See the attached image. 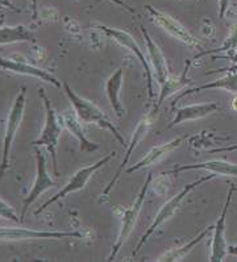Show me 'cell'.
<instances>
[{"label": "cell", "mask_w": 237, "mask_h": 262, "mask_svg": "<svg viewBox=\"0 0 237 262\" xmlns=\"http://www.w3.org/2000/svg\"><path fill=\"white\" fill-rule=\"evenodd\" d=\"M38 96L41 98L45 107V125L42 128L40 137L37 140L32 141L31 144L33 146H45L48 151L50 153L52 157L53 170H54V176H59L58 170V161H57V148L59 144V137L62 133V124L59 121V117L57 115L56 110L53 108L50 99L45 94V90L42 87L38 89Z\"/></svg>", "instance_id": "1"}, {"label": "cell", "mask_w": 237, "mask_h": 262, "mask_svg": "<svg viewBox=\"0 0 237 262\" xmlns=\"http://www.w3.org/2000/svg\"><path fill=\"white\" fill-rule=\"evenodd\" d=\"M62 87H63V91H65L66 96L70 100L71 105L74 108L75 114L79 117V120L84 124H95L99 128L102 129H107L114 135L115 139L120 142V145H125L124 139L121 137L120 132L117 130L116 126L114 125V123L110 121L107 116H105L104 112L102 110H99L94 103L89 102L87 99L82 98V96L78 95L74 90L71 89L70 84L68 82H62Z\"/></svg>", "instance_id": "2"}, {"label": "cell", "mask_w": 237, "mask_h": 262, "mask_svg": "<svg viewBox=\"0 0 237 262\" xmlns=\"http://www.w3.org/2000/svg\"><path fill=\"white\" fill-rule=\"evenodd\" d=\"M216 177H218V176H216V174H213V173L208 174V176L200 177V178H198L197 181H194L192 183H188V185H186L185 187L182 188L181 191L178 192V194L174 195L171 199H169L166 203L163 204V206L161 207V210L158 211L157 215H156V217H154V220H153V223L150 224V227H149V228L145 231V233L142 234L141 240H140L139 244L136 245L135 250H133V256L139 254L140 250H141V248L145 245V243L149 240V237H150L154 232L160 228L161 225H163L165 223L167 222V220L171 219L173 216H174V213H176L177 211H178L179 207H181L182 202L185 201L186 198L190 195L191 191H194L198 186L203 185V183H206V182H209V181H212V179L216 178Z\"/></svg>", "instance_id": "3"}, {"label": "cell", "mask_w": 237, "mask_h": 262, "mask_svg": "<svg viewBox=\"0 0 237 262\" xmlns=\"http://www.w3.org/2000/svg\"><path fill=\"white\" fill-rule=\"evenodd\" d=\"M152 179H153V174L148 173V177H146V179H145V182L144 185H142L141 190L139 191L137 196L135 198V202H133L132 207H130L128 210H125L123 212L120 231H119L116 241H115L114 247H112L111 254L107 257V261H114V259L116 258L117 253L120 252L121 247L124 245L126 238L130 237V234L132 233L136 223H137V220H139L140 212H141L142 204H144L145 202V196H146V194H148V190H149V186H150L152 183Z\"/></svg>", "instance_id": "4"}, {"label": "cell", "mask_w": 237, "mask_h": 262, "mask_svg": "<svg viewBox=\"0 0 237 262\" xmlns=\"http://www.w3.org/2000/svg\"><path fill=\"white\" fill-rule=\"evenodd\" d=\"M25 105H27V87H21L19 95L16 96L15 102H13L8 117H7L6 135H4L3 141V160H2V165H0V178H3L4 173L10 167L11 148H12L16 133L19 130L20 124L23 121V117H24Z\"/></svg>", "instance_id": "5"}, {"label": "cell", "mask_w": 237, "mask_h": 262, "mask_svg": "<svg viewBox=\"0 0 237 262\" xmlns=\"http://www.w3.org/2000/svg\"><path fill=\"white\" fill-rule=\"evenodd\" d=\"M115 156H116V153H115V151H111V153H108L105 157H103L102 160H99L98 162H95V164L89 165V166H84V167H82V169L78 170L77 173H75L74 176L69 179V182L66 183V185L63 186V187H62L61 190H59V191L54 195V196H52L50 199H48V201L45 202V203H44L40 208H37V210L34 211V215L37 216V215H40V213H42L44 211L47 210V208H49L53 203H56V202L61 201V199H63V198L68 196L69 194H73V192H75V191L83 190L84 186H86L87 182L90 181V178L94 176V173H95V171H98V170L100 169V167L104 166V165H107L108 162H110V161L115 157Z\"/></svg>", "instance_id": "6"}, {"label": "cell", "mask_w": 237, "mask_h": 262, "mask_svg": "<svg viewBox=\"0 0 237 262\" xmlns=\"http://www.w3.org/2000/svg\"><path fill=\"white\" fill-rule=\"evenodd\" d=\"M96 29L104 33L107 37L112 38L114 41H116L117 43H120L121 47L126 48V49H130L131 52L137 57V59L140 61V63L144 68V73H145V78H146V90H148V96L149 99H152L154 96V91H153V83H154V75H153V70H152V66L149 63V61L146 59L145 54L142 53V50L140 49V47L137 45V42L135 41V38L132 37V34H130L128 32L125 31H120V29H115L111 28V27H107V25L103 24H95L94 25Z\"/></svg>", "instance_id": "7"}, {"label": "cell", "mask_w": 237, "mask_h": 262, "mask_svg": "<svg viewBox=\"0 0 237 262\" xmlns=\"http://www.w3.org/2000/svg\"><path fill=\"white\" fill-rule=\"evenodd\" d=\"M82 238L83 233L79 231H36L31 228H15V227H0V241L21 240H45V238Z\"/></svg>", "instance_id": "8"}, {"label": "cell", "mask_w": 237, "mask_h": 262, "mask_svg": "<svg viewBox=\"0 0 237 262\" xmlns=\"http://www.w3.org/2000/svg\"><path fill=\"white\" fill-rule=\"evenodd\" d=\"M236 191V185L231 183L229 185V190H228L227 201H225L223 211L219 216L218 222L213 225V236H212V243H211V254H209V261L211 262H222L228 254V243L227 237H225V222H227V215L228 210L231 207V202L233 199V194Z\"/></svg>", "instance_id": "9"}, {"label": "cell", "mask_w": 237, "mask_h": 262, "mask_svg": "<svg viewBox=\"0 0 237 262\" xmlns=\"http://www.w3.org/2000/svg\"><path fill=\"white\" fill-rule=\"evenodd\" d=\"M36 166H37L36 179H34L33 186H32L28 196L25 198L24 203H23V211H21V215H20V222L21 223H24L25 215H27V212H28L29 206L37 201L42 192H45L47 190H49L50 187L57 185L56 181H54V179L50 177V174L48 173L47 158H45L44 151L40 150V149H36Z\"/></svg>", "instance_id": "10"}, {"label": "cell", "mask_w": 237, "mask_h": 262, "mask_svg": "<svg viewBox=\"0 0 237 262\" xmlns=\"http://www.w3.org/2000/svg\"><path fill=\"white\" fill-rule=\"evenodd\" d=\"M145 10L148 11L152 21L157 25V27H160L161 29H163L166 33H169L170 36H173L174 38L179 40L181 42L186 43L188 47L200 48L197 38H195L194 36H192V34L178 21V20L173 19L171 16L167 15V13L156 10L154 7L150 6V4H146V6H145Z\"/></svg>", "instance_id": "11"}, {"label": "cell", "mask_w": 237, "mask_h": 262, "mask_svg": "<svg viewBox=\"0 0 237 262\" xmlns=\"http://www.w3.org/2000/svg\"><path fill=\"white\" fill-rule=\"evenodd\" d=\"M156 112L152 111L150 114L145 115L144 117H142L141 120L139 121V124H137V126H136V129L133 130L132 133V139H131L130 144H128V148H126L125 150V156H124V160L123 162H121V165L119 166V169H117V171L115 173V176L112 177V179L108 182V185L105 186V188L103 190V194L102 196H105V195H108V192L111 191L112 187L115 186V183L117 182V179L120 178L121 173H123L124 170H125L126 165H128V162H130L131 157H132L133 151H135L136 146L139 145L140 142L142 141V139H144L145 136H146V133L149 132V129H150L152 124H153V119L154 116H156Z\"/></svg>", "instance_id": "12"}, {"label": "cell", "mask_w": 237, "mask_h": 262, "mask_svg": "<svg viewBox=\"0 0 237 262\" xmlns=\"http://www.w3.org/2000/svg\"><path fill=\"white\" fill-rule=\"evenodd\" d=\"M0 70L11 71V73H15V74L28 75V77L37 78V79L53 84V86L57 87V89H61L62 87L61 80L57 79L50 71L44 70V69L37 68V66L29 65V63L21 61V59L16 61V59L3 58V57H0Z\"/></svg>", "instance_id": "13"}, {"label": "cell", "mask_w": 237, "mask_h": 262, "mask_svg": "<svg viewBox=\"0 0 237 262\" xmlns=\"http://www.w3.org/2000/svg\"><path fill=\"white\" fill-rule=\"evenodd\" d=\"M141 33L144 37L145 45H146V50L149 54V62L152 65V70H153V75L157 80L158 84H162L166 78L169 77V68H167V62L163 53L161 52L160 47L154 42L149 32L141 27Z\"/></svg>", "instance_id": "14"}, {"label": "cell", "mask_w": 237, "mask_h": 262, "mask_svg": "<svg viewBox=\"0 0 237 262\" xmlns=\"http://www.w3.org/2000/svg\"><path fill=\"white\" fill-rule=\"evenodd\" d=\"M59 121L62 125L66 126V129L79 141V150L83 153H93L96 151L100 145L98 142H94L86 136L84 129L82 128V121L77 116L75 111H65L62 115H59Z\"/></svg>", "instance_id": "15"}, {"label": "cell", "mask_w": 237, "mask_h": 262, "mask_svg": "<svg viewBox=\"0 0 237 262\" xmlns=\"http://www.w3.org/2000/svg\"><path fill=\"white\" fill-rule=\"evenodd\" d=\"M207 170L209 173L216 174L218 177H237V164H231L227 161L222 160H212L206 161L202 164H194V165H182V166L174 167L173 170L165 171L162 176H170V174H179L186 170Z\"/></svg>", "instance_id": "16"}, {"label": "cell", "mask_w": 237, "mask_h": 262, "mask_svg": "<svg viewBox=\"0 0 237 262\" xmlns=\"http://www.w3.org/2000/svg\"><path fill=\"white\" fill-rule=\"evenodd\" d=\"M185 140H186V137H178V139L173 140V141H170V142H165V144H162V145L154 146L150 151H148V153L145 155V157L142 158L141 161H139L137 164L132 165L131 167H128V169L124 170V173L132 174V173H135V171L146 169V167L152 166V165L157 164L158 161H161L163 157H166L169 153H171V151L176 150L177 148H179V146L183 144V141H185Z\"/></svg>", "instance_id": "17"}, {"label": "cell", "mask_w": 237, "mask_h": 262, "mask_svg": "<svg viewBox=\"0 0 237 262\" xmlns=\"http://www.w3.org/2000/svg\"><path fill=\"white\" fill-rule=\"evenodd\" d=\"M218 110L219 104L215 102L199 103V104H190L186 105V107L177 108V110H174L176 116H174L173 121L170 123L169 128H174V126L179 125L182 123H186V121L203 119V117L208 116V115H212Z\"/></svg>", "instance_id": "18"}, {"label": "cell", "mask_w": 237, "mask_h": 262, "mask_svg": "<svg viewBox=\"0 0 237 262\" xmlns=\"http://www.w3.org/2000/svg\"><path fill=\"white\" fill-rule=\"evenodd\" d=\"M191 63H192V59L186 62L185 69H183V71H182L178 77H176V75H169V77L166 78V80H165L162 84H160V96H158L157 99V104L154 105L153 112L157 114L158 108L162 105V103L165 102L169 96L174 95L176 93H179V91L186 89V87L191 83V79L187 77L188 71H190L191 69Z\"/></svg>", "instance_id": "19"}, {"label": "cell", "mask_w": 237, "mask_h": 262, "mask_svg": "<svg viewBox=\"0 0 237 262\" xmlns=\"http://www.w3.org/2000/svg\"><path fill=\"white\" fill-rule=\"evenodd\" d=\"M207 90H225L228 93L237 94V71H234V73H225L224 77L219 78V79L213 80V82L200 84V86L197 87H191V89H187L186 91H182V93L179 94L178 96H176V99L173 100L171 107H176L177 103H178L182 98H185V96L191 95V94L202 93V91H207Z\"/></svg>", "instance_id": "20"}, {"label": "cell", "mask_w": 237, "mask_h": 262, "mask_svg": "<svg viewBox=\"0 0 237 262\" xmlns=\"http://www.w3.org/2000/svg\"><path fill=\"white\" fill-rule=\"evenodd\" d=\"M124 82V69L119 68L114 74L110 75L105 80V95L108 98V102L111 104L112 111L115 112L117 117H121L125 114V108L120 100V91Z\"/></svg>", "instance_id": "21"}, {"label": "cell", "mask_w": 237, "mask_h": 262, "mask_svg": "<svg viewBox=\"0 0 237 262\" xmlns=\"http://www.w3.org/2000/svg\"><path fill=\"white\" fill-rule=\"evenodd\" d=\"M33 32L29 31L25 25H13V27H0V45H8L15 42H34Z\"/></svg>", "instance_id": "22"}, {"label": "cell", "mask_w": 237, "mask_h": 262, "mask_svg": "<svg viewBox=\"0 0 237 262\" xmlns=\"http://www.w3.org/2000/svg\"><path fill=\"white\" fill-rule=\"evenodd\" d=\"M212 231H213V225H209V227H207V228H204L203 231L200 232L197 237H194L192 240L188 241L187 244H185V245H182V247H179V248H176V249L169 250V252H166V253H163L162 256L158 257L157 261H160V262L161 261H166V262L181 261L182 258H185L188 253H190L191 250L197 247L198 244H200L202 241L204 240V238L207 237V234H209V232H212Z\"/></svg>", "instance_id": "23"}, {"label": "cell", "mask_w": 237, "mask_h": 262, "mask_svg": "<svg viewBox=\"0 0 237 262\" xmlns=\"http://www.w3.org/2000/svg\"><path fill=\"white\" fill-rule=\"evenodd\" d=\"M237 49V23L232 27L231 33L228 34V37L225 38V41L223 42V45L218 49H211V50H202L200 53H198L197 56L192 58V61L195 59H200L202 57L211 56V54H218V53H227L228 54H232V53L236 52Z\"/></svg>", "instance_id": "24"}, {"label": "cell", "mask_w": 237, "mask_h": 262, "mask_svg": "<svg viewBox=\"0 0 237 262\" xmlns=\"http://www.w3.org/2000/svg\"><path fill=\"white\" fill-rule=\"evenodd\" d=\"M0 217L2 219L10 220V222L13 223H21L20 222V217L16 213L15 208L12 206H10L6 201H3L2 198H0Z\"/></svg>", "instance_id": "25"}, {"label": "cell", "mask_w": 237, "mask_h": 262, "mask_svg": "<svg viewBox=\"0 0 237 262\" xmlns=\"http://www.w3.org/2000/svg\"><path fill=\"white\" fill-rule=\"evenodd\" d=\"M229 4H231V0H219V17L220 19H224L225 12L229 8Z\"/></svg>", "instance_id": "26"}, {"label": "cell", "mask_w": 237, "mask_h": 262, "mask_svg": "<svg viewBox=\"0 0 237 262\" xmlns=\"http://www.w3.org/2000/svg\"><path fill=\"white\" fill-rule=\"evenodd\" d=\"M234 71H237V65H231V66H228V68L218 69V70H212V71H207L206 75L219 74V73H234Z\"/></svg>", "instance_id": "27"}, {"label": "cell", "mask_w": 237, "mask_h": 262, "mask_svg": "<svg viewBox=\"0 0 237 262\" xmlns=\"http://www.w3.org/2000/svg\"><path fill=\"white\" fill-rule=\"evenodd\" d=\"M234 150H237V144H234V145L223 146V148L212 149V150H209V153L213 155V153H224V151H234Z\"/></svg>", "instance_id": "28"}, {"label": "cell", "mask_w": 237, "mask_h": 262, "mask_svg": "<svg viewBox=\"0 0 237 262\" xmlns=\"http://www.w3.org/2000/svg\"><path fill=\"white\" fill-rule=\"evenodd\" d=\"M110 2H112V3L117 4V6L123 7V8H125V10L128 11V12H131V13H136V11L133 10V8H131V7L128 6V4H125V3H124L123 0H110Z\"/></svg>", "instance_id": "29"}, {"label": "cell", "mask_w": 237, "mask_h": 262, "mask_svg": "<svg viewBox=\"0 0 237 262\" xmlns=\"http://www.w3.org/2000/svg\"><path fill=\"white\" fill-rule=\"evenodd\" d=\"M31 10H32V17H33V19H37V16H38L37 0H31Z\"/></svg>", "instance_id": "30"}, {"label": "cell", "mask_w": 237, "mask_h": 262, "mask_svg": "<svg viewBox=\"0 0 237 262\" xmlns=\"http://www.w3.org/2000/svg\"><path fill=\"white\" fill-rule=\"evenodd\" d=\"M0 7H6V8H10L12 11H17V8H15L11 0H0Z\"/></svg>", "instance_id": "31"}, {"label": "cell", "mask_w": 237, "mask_h": 262, "mask_svg": "<svg viewBox=\"0 0 237 262\" xmlns=\"http://www.w3.org/2000/svg\"><path fill=\"white\" fill-rule=\"evenodd\" d=\"M222 58L231 61L232 65H237V52L232 53V54H228V56H225V57H222Z\"/></svg>", "instance_id": "32"}, {"label": "cell", "mask_w": 237, "mask_h": 262, "mask_svg": "<svg viewBox=\"0 0 237 262\" xmlns=\"http://www.w3.org/2000/svg\"><path fill=\"white\" fill-rule=\"evenodd\" d=\"M228 254L237 256V244H234V245H228Z\"/></svg>", "instance_id": "33"}, {"label": "cell", "mask_w": 237, "mask_h": 262, "mask_svg": "<svg viewBox=\"0 0 237 262\" xmlns=\"http://www.w3.org/2000/svg\"><path fill=\"white\" fill-rule=\"evenodd\" d=\"M232 108H233L234 111H237V94L233 98V100H232Z\"/></svg>", "instance_id": "34"}]
</instances>
